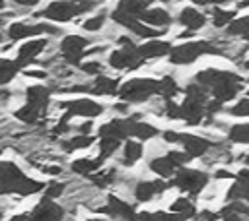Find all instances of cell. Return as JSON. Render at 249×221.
<instances>
[{"mask_svg":"<svg viewBox=\"0 0 249 221\" xmlns=\"http://www.w3.org/2000/svg\"><path fill=\"white\" fill-rule=\"evenodd\" d=\"M196 83L214 97L216 103H226L233 99L241 89V78L233 72L224 70H202L196 74Z\"/></svg>","mask_w":249,"mask_h":221,"instance_id":"obj_1","label":"cell"},{"mask_svg":"<svg viewBox=\"0 0 249 221\" xmlns=\"http://www.w3.org/2000/svg\"><path fill=\"white\" fill-rule=\"evenodd\" d=\"M43 188L39 180L29 178L19 167L10 161H0V196L2 194H19L29 196Z\"/></svg>","mask_w":249,"mask_h":221,"instance_id":"obj_2","label":"cell"},{"mask_svg":"<svg viewBox=\"0 0 249 221\" xmlns=\"http://www.w3.org/2000/svg\"><path fill=\"white\" fill-rule=\"evenodd\" d=\"M206 105H208L206 91L198 83H191L185 87V101L179 107V118L191 126L200 124L202 116L206 114Z\"/></svg>","mask_w":249,"mask_h":221,"instance_id":"obj_3","label":"cell"},{"mask_svg":"<svg viewBox=\"0 0 249 221\" xmlns=\"http://www.w3.org/2000/svg\"><path fill=\"white\" fill-rule=\"evenodd\" d=\"M49 95H51L49 87H43V85L27 87V103L16 112V118H19L21 122H27V124H37L47 112Z\"/></svg>","mask_w":249,"mask_h":221,"instance_id":"obj_4","label":"cell"},{"mask_svg":"<svg viewBox=\"0 0 249 221\" xmlns=\"http://www.w3.org/2000/svg\"><path fill=\"white\" fill-rule=\"evenodd\" d=\"M160 93V81L156 79H146V78H136L119 87V95L126 103H142L150 99L152 95Z\"/></svg>","mask_w":249,"mask_h":221,"instance_id":"obj_5","label":"cell"},{"mask_svg":"<svg viewBox=\"0 0 249 221\" xmlns=\"http://www.w3.org/2000/svg\"><path fill=\"white\" fill-rule=\"evenodd\" d=\"M95 6V2H51L43 12H39V16L47 17V19H54V21H68L88 10H91Z\"/></svg>","mask_w":249,"mask_h":221,"instance_id":"obj_6","label":"cell"},{"mask_svg":"<svg viewBox=\"0 0 249 221\" xmlns=\"http://www.w3.org/2000/svg\"><path fill=\"white\" fill-rule=\"evenodd\" d=\"M117 43L121 45V50H115L109 56V64L113 68H117V70H134L144 62L138 54V47L128 37H119Z\"/></svg>","mask_w":249,"mask_h":221,"instance_id":"obj_7","label":"cell"},{"mask_svg":"<svg viewBox=\"0 0 249 221\" xmlns=\"http://www.w3.org/2000/svg\"><path fill=\"white\" fill-rule=\"evenodd\" d=\"M208 52L216 54L218 48L212 47V45L206 43V41H191V43H185V45H179V47L171 48L169 60H171L173 64H191V62H195L198 56L208 54Z\"/></svg>","mask_w":249,"mask_h":221,"instance_id":"obj_8","label":"cell"},{"mask_svg":"<svg viewBox=\"0 0 249 221\" xmlns=\"http://www.w3.org/2000/svg\"><path fill=\"white\" fill-rule=\"evenodd\" d=\"M163 140L169 142V143H181L183 149H185V155L189 159L204 155L210 149V145H212L208 140H204L200 136H195V134H179V132H171V130L163 132Z\"/></svg>","mask_w":249,"mask_h":221,"instance_id":"obj_9","label":"cell"},{"mask_svg":"<svg viewBox=\"0 0 249 221\" xmlns=\"http://www.w3.org/2000/svg\"><path fill=\"white\" fill-rule=\"evenodd\" d=\"M208 182V174L206 173H200V171H193V169H179L175 178H173V186L181 188L183 192H189V194H198Z\"/></svg>","mask_w":249,"mask_h":221,"instance_id":"obj_10","label":"cell"},{"mask_svg":"<svg viewBox=\"0 0 249 221\" xmlns=\"http://www.w3.org/2000/svg\"><path fill=\"white\" fill-rule=\"evenodd\" d=\"M62 217H64V209L60 205H56L54 202L41 200V204L35 205L33 211L12 217L10 221H62Z\"/></svg>","mask_w":249,"mask_h":221,"instance_id":"obj_11","label":"cell"},{"mask_svg":"<svg viewBox=\"0 0 249 221\" xmlns=\"http://www.w3.org/2000/svg\"><path fill=\"white\" fill-rule=\"evenodd\" d=\"M189 157L185 155V151H169L165 157H158V159H152L150 161V169L160 174V176H171L175 174L183 163H187Z\"/></svg>","mask_w":249,"mask_h":221,"instance_id":"obj_12","label":"cell"},{"mask_svg":"<svg viewBox=\"0 0 249 221\" xmlns=\"http://www.w3.org/2000/svg\"><path fill=\"white\" fill-rule=\"evenodd\" d=\"M58 107H60V109H66V114H70V116L78 114V116H86V118H89V120L95 118V116H99V114L103 112V107H101L99 103L91 101V99L62 101V103H58Z\"/></svg>","mask_w":249,"mask_h":221,"instance_id":"obj_13","label":"cell"},{"mask_svg":"<svg viewBox=\"0 0 249 221\" xmlns=\"http://www.w3.org/2000/svg\"><path fill=\"white\" fill-rule=\"evenodd\" d=\"M88 48V39L80 37V35H68L64 37V41L60 43V50H62V56L68 64L72 66H78L84 52Z\"/></svg>","mask_w":249,"mask_h":221,"instance_id":"obj_14","label":"cell"},{"mask_svg":"<svg viewBox=\"0 0 249 221\" xmlns=\"http://www.w3.org/2000/svg\"><path fill=\"white\" fill-rule=\"evenodd\" d=\"M111 17H113L119 25H124L126 29H130L132 33H136V35L142 37V39H152V37H158V35L163 33L161 29H154V27H150V25H144L140 19H136V17H132V16H126V14H123V12H119V10H115Z\"/></svg>","mask_w":249,"mask_h":221,"instance_id":"obj_15","label":"cell"},{"mask_svg":"<svg viewBox=\"0 0 249 221\" xmlns=\"http://www.w3.org/2000/svg\"><path fill=\"white\" fill-rule=\"evenodd\" d=\"M43 33H58L56 27L47 25V23H35V25H27V23H12L8 29V35L12 41H19V39H27L33 35H43Z\"/></svg>","mask_w":249,"mask_h":221,"instance_id":"obj_16","label":"cell"},{"mask_svg":"<svg viewBox=\"0 0 249 221\" xmlns=\"http://www.w3.org/2000/svg\"><path fill=\"white\" fill-rule=\"evenodd\" d=\"M97 211L109 213V215L119 217V219H123V221H136V219H138V213L134 211V207H132L130 204L123 202V200L117 198V196H109L107 205H105V207H99Z\"/></svg>","mask_w":249,"mask_h":221,"instance_id":"obj_17","label":"cell"},{"mask_svg":"<svg viewBox=\"0 0 249 221\" xmlns=\"http://www.w3.org/2000/svg\"><path fill=\"white\" fill-rule=\"evenodd\" d=\"M47 47V41L45 39H35V41H27L19 50H18V56H16V64L19 68H25L29 66L39 54L41 50Z\"/></svg>","mask_w":249,"mask_h":221,"instance_id":"obj_18","label":"cell"},{"mask_svg":"<svg viewBox=\"0 0 249 221\" xmlns=\"http://www.w3.org/2000/svg\"><path fill=\"white\" fill-rule=\"evenodd\" d=\"M165 188H167V182H163V180H142V182L136 184L134 196H136L138 202H148L154 196L161 194Z\"/></svg>","mask_w":249,"mask_h":221,"instance_id":"obj_19","label":"cell"},{"mask_svg":"<svg viewBox=\"0 0 249 221\" xmlns=\"http://www.w3.org/2000/svg\"><path fill=\"white\" fill-rule=\"evenodd\" d=\"M169 52H171V45L165 43V41H148V43L138 47V54H140L142 60L160 58V56H165Z\"/></svg>","mask_w":249,"mask_h":221,"instance_id":"obj_20","label":"cell"},{"mask_svg":"<svg viewBox=\"0 0 249 221\" xmlns=\"http://www.w3.org/2000/svg\"><path fill=\"white\" fill-rule=\"evenodd\" d=\"M138 118H140L138 114L128 116V120H130V124H128V132H130V136L140 138V140H150V138H154L156 134H160L156 126L146 124V122H142V120H138Z\"/></svg>","mask_w":249,"mask_h":221,"instance_id":"obj_21","label":"cell"},{"mask_svg":"<svg viewBox=\"0 0 249 221\" xmlns=\"http://www.w3.org/2000/svg\"><path fill=\"white\" fill-rule=\"evenodd\" d=\"M179 21H181V25H185L187 29H200V27L206 23V17H204V14H200V12L195 10V8H185V10H181V14H179Z\"/></svg>","mask_w":249,"mask_h":221,"instance_id":"obj_22","label":"cell"},{"mask_svg":"<svg viewBox=\"0 0 249 221\" xmlns=\"http://www.w3.org/2000/svg\"><path fill=\"white\" fill-rule=\"evenodd\" d=\"M91 91L97 95H115V93H119V83H117V79L99 74L91 85Z\"/></svg>","mask_w":249,"mask_h":221,"instance_id":"obj_23","label":"cell"},{"mask_svg":"<svg viewBox=\"0 0 249 221\" xmlns=\"http://www.w3.org/2000/svg\"><path fill=\"white\" fill-rule=\"evenodd\" d=\"M140 19H144L148 25H160V27L171 23V16H169L167 10H163V8H152V10H146V12L140 16Z\"/></svg>","mask_w":249,"mask_h":221,"instance_id":"obj_24","label":"cell"},{"mask_svg":"<svg viewBox=\"0 0 249 221\" xmlns=\"http://www.w3.org/2000/svg\"><path fill=\"white\" fill-rule=\"evenodd\" d=\"M140 221H187V215L181 213H171V211H140L138 213Z\"/></svg>","mask_w":249,"mask_h":221,"instance_id":"obj_25","label":"cell"},{"mask_svg":"<svg viewBox=\"0 0 249 221\" xmlns=\"http://www.w3.org/2000/svg\"><path fill=\"white\" fill-rule=\"evenodd\" d=\"M146 8H148V2H146V0H142V2H140V0H128V2H121L117 10L138 19V17L146 12Z\"/></svg>","mask_w":249,"mask_h":221,"instance_id":"obj_26","label":"cell"},{"mask_svg":"<svg viewBox=\"0 0 249 221\" xmlns=\"http://www.w3.org/2000/svg\"><path fill=\"white\" fill-rule=\"evenodd\" d=\"M21 68L16 64V60H8V58H0V85L12 81L16 78V74Z\"/></svg>","mask_w":249,"mask_h":221,"instance_id":"obj_27","label":"cell"},{"mask_svg":"<svg viewBox=\"0 0 249 221\" xmlns=\"http://www.w3.org/2000/svg\"><path fill=\"white\" fill-rule=\"evenodd\" d=\"M93 143V136H84V134H78L66 142H62V149L64 151H76V149H84V147H89Z\"/></svg>","mask_w":249,"mask_h":221,"instance_id":"obj_28","label":"cell"},{"mask_svg":"<svg viewBox=\"0 0 249 221\" xmlns=\"http://www.w3.org/2000/svg\"><path fill=\"white\" fill-rule=\"evenodd\" d=\"M228 200L231 202H241V200H247L249 202V180H235V184L230 188L228 192Z\"/></svg>","mask_w":249,"mask_h":221,"instance_id":"obj_29","label":"cell"},{"mask_svg":"<svg viewBox=\"0 0 249 221\" xmlns=\"http://www.w3.org/2000/svg\"><path fill=\"white\" fill-rule=\"evenodd\" d=\"M101 167L99 159H78L72 163V171L78 174H91Z\"/></svg>","mask_w":249,"mask_h":221,"instance_id":"obj_30","label":"cell"},{"mask_svg":"<svg viewBox=\"0 0 249 221\" xmlns=\"http://www.w3.org/2000/svg\"><path fill=\"white\" fill-rule=\"evenodd\" d=\"M179 93V85L171 76H165L160 79V95H163L165 101H173V97Z\"/></svg>","mask_w":249,"mask_h":221,"instance_id":"obj_31","label":"cell"},{"mask_svg":"<svg viewBox=\"0 0 249 221\" xmlns=\"http://www.w3.org/2000/svg\"><path fill=\"white\" fill-rule=\"evenodd\" d=\"M142 157V145L138 142H124V157H123V163L124 165H132L134 161H138Z\"/></svg>","mask_w":249,"mask_h":221,"instance_id":"obj_32","label":"cell"},{"mask_svg":"<svg viewBox=\"0 0 249 221\" xmlns=\"http://www.w3.org/2000/svg\"><path fill=\"white\" fill-rule=\"evenodd\" d=\"M119 145H121V142H117L113 138H99V157L97 159L103 163L105 159H109L115 153V149H119Z\"/></svg>","mask_w":249,"mask_h":221,"instance_id":"obj_33","label":"cell"},{"mask_svg":"<svg viewBox=\"0 0 249 221\" xmlns=\"http://www.w3.org/2000/svg\"><path fill=\"white\" fill-rule=\"evenodd\" d=\"M228 33L239 35V37H243L245 41H249V16L239 17V19H233V21L228 25Z\"/></svg>","mask_w":249,"mask_h":221,"instance_id":"obj_34","label":"cell"},{"mask_svg":"<svg viewBox=\"0 0 249 221\" xmlns=\"http://www.w3.org/2000/svg\"><path fill=\"white\" fill-rule=\"evenodd\" d=\"M233 16H235L233 10H222V8H214L212 10V21H214L216 27L230 25L233 21Z\"/></svg>","mask_w":249,"mask_h":221,"instance_id":"obj_35","label":"cell"},{"mask_svg":"<svg viewBox=\"0 0 249 221\" xmlns=\"http://www.w3.org/2000/svg\"><path fill=\"white\" fill-rule=\"evenodd\" d=\"M169 211H171V213L187 215L189 219H191V217H195V205H193V202H191V200H187V198H179V200H175Z\"/></svg>","mask_w":249,"mask_h":221,"instance_id":"obj_36","label":"cell"},{"mask_svg":"<svg viewBox=\"0 0 249 221\" xmlns=\"http://www.w3.org/2000/svg\"><path fill=\"white\" fill-rule=\"evenodd\" d=\"M228 136L235 143H249V124H235V126H231Z\"/></svg>","mask_w":249,"mask_h":221,"instance_id":"obj_37","label":"cell"},{"mask_svg":"<svg viewBox=\"0 0 249 221\" xmlns=\"http://www.w3.org/2000/svg\"><path fill=\"white\" fill-rule=\"evenodd\" d=\"M62 190H64V184H62V182H51V184L47 186V190H45L43 200L53 202L56 196H60V194H62Z\"/></svg>","mask_w":249,"mask_h":221,"instance_id":"obj_38","label":"cell"},{"mask_svg":"<svg viewBox=\"0 0 249 221\" xmlns=\"http://www.w3.org/2000/svg\"><path fill=\"white\" fill-rule=\"evenodd\" d=\"M103 23H105V16H103V14H99V16H95V17H89V19H86L82 27H84L86 31H99Z\"/></svg>","mask_w":249,"mask_h":221,"instance_id":"obj_39","label":"cell"},{"mask_svg":"<svg viewBox=\"0 0 249 221\" xmlns=\"http://www.w3.org/2000/svg\"><path fill=\"white\" fill-rule=\"evenodd\" d=\"M113 176H115V171H105V173H99V174H91V180L97 186H107V184L113 182Z\"/></svg>","mask_w":249,"mask_h":221,"instance_id":"obj_40","label":"cell"},{"mask_svg":"<svg viewBox=\"0 0 249 221\" xmlns=\"http://www.w3.org/2000/svg\"><path fill=\"white\" fill-rule=\"evenodd\" d=\"M231 114L235 116H249V99H241L231 107Z\"/></svg>","mask_w":249,"mask_h":221,"instance_id":"obj_41","label":"cell"},{"mask_svg":"<svg viewBox=\"0 0 249 221\" xmlns=\"http://www.w3.org/2000/svg\"><path fill=\"white\" fill-rule=\"evenodd\" d=\"M82 72H86V74H89V76H99V72H101V64L99 62H86V64H82Z\"/></svg>","mask_w":249,"mask_h":221,"instance_id":"obj_42","label":"cell"},{"mask_svg":"<svg viewBox=\"0 0 249 221\" xmlns=\"http://www.w3.org/2000/svg\"><path fill=\"white\" fill-rule=\"evenodd\" d=\"M165 116L167 118H179V105L173 101H165Z\"/></svg>","mask_w":249,"mask_h":221,"instance_id":"obj_43","label":"cell"},{"mask_svg":"<svg viewBox=\"0 0 249 221\" xmlns=\"http://www.w3.org/2000/svg\"><path fill=\"white\" fill-rule=\"evenodd\" d=\"M25 76H33V78H39V79L47 78V74H45V72H41V70H27V72H25Z\"/></svg>","mask_w":249,"mask_h":221,"instance_id":"obj_44","label":"cell"},{"mask_svg":"<svg viewBox=\"0 0 249 221\" xmlns=\"http://www.w3.org/2000/svg\"><path fill=\"white\" fill-rule=\"evenodd\" d=\"M41 171L47 173V174H58L60 173V167H43Z\"/></svg>","mask_w":249,"mask_h":221,"instance_id":"obj_45","label":"cell"},{"mask_svg":"<svg viewBox=\"0 0 249 221\" xmlns=\"http://www.w3.org/2000/svg\"><path fill=\"white\" fill-rule=\"evenodd\" d=\"M216 178H235V176H233L230 171H218V173H216Z\"/></svg>","mask_w":249,"mask_h":221,"instance_id":"obj_46","label":"cell"},{"mask_svg":"<svg viewBox=\"0 0 249 221\" xmlns=\"http://www.w3.org/2000/svg\"><path fill=\"white\" fill-rule=\"evenodd\" d=\"M222 217H224V221H243L239 215H233V213H224Z\"/></svg>","mask_w":249,"mask_h":221,"instance_id":"obj_47","label":"cell"},{"mask_svg":"<svg viewBox=\"0 0 249 221\" xmlns=\"http://www.w3.org/2000/svg\"><path fill=\"white\" fill-rule=\"evenodd\" d=\"M202 219H204V221H214V219H218V215H216V213H208V211H202Z\"/></svg>","mask_w":249,"mask_h":221,"instance_id":"obj_48","label":"cell"},{"mask_svg":"<svg viewBox=\"0 0 249 221\" xmlns=\"http://www.w3.org/2000/svg\"><path fill=\"white\" fill-rule=\"evenodd\" d=\"M115 109H117L119 112H126V105H117Z\"/></svg>","mask_w":249,"mask_h":221,"instance_id":"obj_49","label":"cell"},{"mask_svg":"<svg viewBox=\"0 0 249 221\" xmlns=\"http://www.w3.org/2000/svg\"><path fill=\"white\" fill-rule=\"evenodd\" d=\"M245 163H247V165H249V155H247V157H245Z\"/></svg>","mask_w":249,"mask_h":221,"instance_id":"obj_50","label":"cell"},{"mask_svg":"<svg viewBox=\"0 0 249 221\" xmlns=\"http://www.w3.org/2000/svg\"><path fill=\"white\" fill-rule=\"evenodd\" d=\"M89 221H105V219H89Z\"/></svg>","mask_w":249,"mask_h":221,"instance_id":"obj_51","label":"cell"},{"mask_svg":"<svg viewBox=\"0 0 249 221\" xmlns=\"http://www.w3.org/2000/svg\"><path fill=\"white\" fill-rule=\"evenodd\" d=\"M245 66H247V68H249V62H247V64H245Z\"/></svg>","mask_w":249,"mask_h":221,"instance_id":"obj_52","label":"cell"},{"mask_svg":"<svg viewBox=\"0 0 249 221\" xmlns=\"http://www.w3.org/2000/svg\"><path fill=\"white\" fill-rule=\"evenodd\" d=\"M0 217H2V211H0Z\"/></svg>","mask_w":249,"mask_h":221,"instance_id":"obj_53","label":"cell"},{"mask_svg":"<svg viewBox=\"0 0 249 221\" xmlns=\"http://www.w3.org/2000/svg\"><path fill=\"white\" fill-rule=\"evenodd\" d=\"M0 39H2V35H0Z\"/></svg>","mask_w":249,"mask_h":221,"instance_id":"obj_54","label":"cell"}]
</instances>
